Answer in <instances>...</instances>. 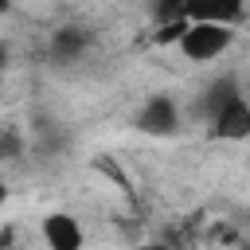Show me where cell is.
<instances>
[{"label":"cell","instance_id":"7","mask_svg":"<svg viewBox=\"0 0 250 250\" xmlns=\"http://www.w3.org/2000/svg\"><path fill=\"white\" fill-rule=\"evenodd\" d=\"M23 148H27L23 133H20L16 125H0V164H8V160H20V156H23Z\"/></svg>","mask_w":250,"mask_h":250},{"label":"cell","instance_id":"2","mask_svg":"<svg viewBox=\"0 0 250 250\" xmlns=\"http://www.w3.org/2000/svg\"><path fill=\"white\" fill-rule=\"evenodd\" d=\"M238 39V27H223V23H184L180 35L172 39L176 51L188 62H215L223 59Z\"/></svg>","mask_w":250,"mask_h":250},{"label":"cell","instance_id":"1","mask_svg":"<svg viewBox=\"0 0 250 250\" xmlns=\"http://www.w3.org/2000/svg\"><path fill=\"white\" fill-rule=\"evenodd\" d=\"M199 109L207 117V133L215 141H246L250 137V102L242 94V82L234 74H223L215 78L203 98H199Z\"/></svg>","mask_w":250,"mask_h":250},{"label":"cell","instance_id":"8","mask_svg":"<svg viewBox=\"0 0 250 250\" xmlns=\"http://www.w3.org/2000/svg\"><path fill=\"white\" fill-rule=\"evenodd\" d=\"M184 8H188V0H152V16H156L160 27L188 23V20H184Z\"/></svg>","mask_w":250,"mask_h":250},{"label":"cell","instance_id":"5","mask_svg":"<svg viewBox=\"0 0 250 250\" xmlns=\"http://www.w3.org/2000/svg\"><path fill=\"white\" fill-rule=\"evenodd\" d=\"M90 47H94L90 27L66 23V27H59V31H51L47 55H51V62H59V66H74L78 59H86V51H90Z\"/></svg>","mask_w":250,"mask_h":250},{"label":"cell","instance_id":"3","mask_svg":"<svg viewBox=\"0 0 250 250\" xmlns=\"http://www.w3.org/2000/svg\"><path fill=\"white\" fill-rule=\"evenodd\" d=\"M133 129L145 137H156V141L176 137L180 133V102L172 94H148L133 113Z\"/></svg>","mask_w":250,"mask_h":250},{"label":"cell","instance_id":"10","mask_svg":"<svg viewBox=\"0 0 250 250\" xmlns=\"http://www.w3.org/2000/svg\"><path fill=\"white\" fill-rule=\"evenodd\" d=\"M4 70H8V47L0 43V82H4Z\"/></svg>","mask_w":250,"mask_h":250},{"label":"cell","instance_id":"9","mask_svg":"<svg viewBox=\"0 0 250 250\" xmlns=\"http://www.w3.org/2000/svg\"><path fill=\"white\" fill-rule=\"evenodd\" d=\"M8 199H12V184H8V176H4V168H0V215H4Z\"/></svg>","mask_w":250,"mask_h":250},{"label":"cell","instance_id":"6","mask_svg":"<svg viewBox=\"0 0 250 250\" xmlns=\"http://www.w3.org/2000/svg\"><path fill=\"white\" fill-rule=\"evenodd\" d=\"M188 23H223V27H238L246 20V0H188L184 8Z\"/></svg>","mask_w":250,"mask_h":250},{"label":"cell","instance_id":"11","mask_svg":"<svg viewBox=\"0 0 250 250\" xmlns=\"http://www.w3.org/2000/svg\"><path fill=\"white\" fill-rule=\"evenodd\" d=\"M12 4H16V0H0V16H8V12H12Z\"/></svg>","mask_w":250,"mask_h":250},{"label":"cell","instance_id":"4","mask_svg":"<svg viewBox=\"0 0 250 250\" xmlns=\"http://www.w3.org/2000/svg\"><path fill=\"white\" fill-rule=\"evenodd\" d=\"M39 238L47 250H82L86 246V230H82L78 215H70V211H47L39 223Z\"/></svg>","mask_w":250,"mask_h":250}]
</instances>
